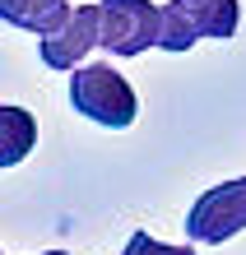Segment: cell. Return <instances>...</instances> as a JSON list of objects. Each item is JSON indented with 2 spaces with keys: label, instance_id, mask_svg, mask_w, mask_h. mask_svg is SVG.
Returning a JSON list of instances; mask_svg holds the SVG:
<instances>
[{
  "label": "cell",
  "instance_id": "6da1fadb",
  "mask_svg": "<svg viewBox=\"0 0 246 255\" xmlns=\"http://www.w3.org/2000/svg\"><path fill=\"white\" fill-rule=\"evenodd\" d=\"M242 23L237 0H167L158 9V47L163 51H191L200 37L228 42Z\"/></svg>",
  "mask_w": 246,
  "mask_h": 255
},
{
  "label": "cell",
  "instance_id": "7a4b0ae2",
  "mask_svg": "<svg viewBox=\"0 0 246 255\" xmlns=\"http://www.w3.org/2000/svg\"><path fill=\"white\" fill-rule=\"evenodd\" d=\"M70 107L88 116L93 126L107 130H126L135 116H140V98L126 84V74L112 65H79L70 70Z\"/></svg>",
  "mask_w": 246,
  "mask_h": 255
},
{
  "label": "cell",
  "instance_id": "3957f363",
  "mask_svg": "<svg viewBox=\"0 0 246 255\" xmlns=\"http://www.w3.org/2000/svg\"><path fill=\"white\" fill-rule=\"evenodd\" d=\"M237 232H246V176L209 186L186 214V237L200 246H223Z\"/></svg>",
  "mask_w": 246,
  "mask_h": 255
},
{
  "label": "cell",
  "instance_id": "277c9868",
  "mask_svg": "<svg viewBox=\"0 0 246 255\" xmlns=\"http://www.w3.org/2000/svg\"><path fill=\"white\" fill-rule=\"evenodd\" d=\"M98 47L112 56H144L158 47V9L149 0H98Z\"/></svg>",
  "mask_w": 246,
  "mask_h": 255
},
{
  "label": "cell",
  "instance_id": "5b68a950",
  "mask_svg": "<svg viewBox=\"0 0 246 255\" xmlns=\"http://www.w3.org/2000/svg\"><path fill=\"white\" fill-rule=\"evenodd\" d=\"M98 47V5H74L60 14L51 33H42L37 51L47 70H79L84 56Z\"/></svg>",
  "mask_w": 246,
  "mask_h": 255
},
{
  "label": "cell",
  "instance_id": "8992f818",
  "mask_svg": "<svg viewBox=\"0 0 246 255\" xmlns=\"http://www.w3.org/2000/svg\"><path fill=\"white\" fill-rule=\"evenodd\" d=\"M37 148V116L28 107H0V172L19 167Z\"/></svg>",
  "mask_w": 246,
  "mask_h": 255
},
{
  "label": "cell",
  "instance_id": "52a82bcc",
  "mask_svg": "<svg viewBox=\"0 0 246 255\" xmlns=\"http://www.w3.org/2000/svg\"><path fill=\"white\" fill-rule=\"evenodd\" d=\"M65 9H70L65 0H0V23L42 37V33H51V28L60 23Z\"/></svg>",
  "mask_w": 246,
  "mask_h": 255
},
{
  "label": "cell",
  "instance_id": "ba28073f",
  "mask_svg": "<svg viewBox=\"0 0 246 255\" xmlns=\"http://www.w3.org/2000/svg\"><path fill=\"white\" fill-rule=\"evenodd\" d=\"M121 255H195L191 246H163L158 237H149V232H130V242Z\"/></svg>",
  "mask_w": 246,
  "mask_h": 255
},
{
  "label": "cell",
  "instance_id": "9c48e42d",
  "mask_svg": "<svg viewBox=\"0 0 246 255\" xmlns=\"http://www.w3.org/2000/svg\"><path fill=\"white\" fill-rule=\"evenodd\" d=\"M47 255H65V251H47Z\"/></svg>",
  "mask_w": 246,
  "mask_h": 255
}]
</instances>
